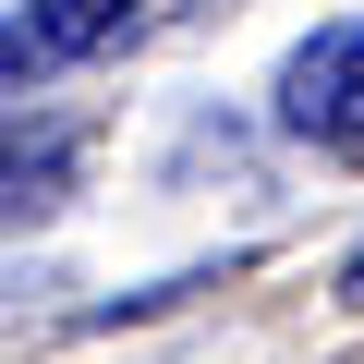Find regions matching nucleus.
<instances>
[{
    "label": "nucleus",
    "mask_w": 364,
    "mask_h": 364,
    "mask_svg": "<svg viewBox=\"0 0 364 364\" xmlns=\"http://www.w3.org/2000/svg\"><path fill=\"white\" fill-rule=\"evenodd\" d=\"M279 134L364 158V25H316V37L279 61Z\"/></svg>",
    "instance_id": "1"
},
{
    "label": "nucleus",
    "mask_w": 364,
    "mask_h": 364,
    "mask_svg": "<svg viewBox=\"0 0 364 364\" xmlns=\"http://www.w3.org/2000/svg\"><path fill=\"white\" fill-rule=\"evenodd\" d=\"M122 13H134V0H25L13 25H25V49H37V61L61 73V61H85V49H97V37L122 25Z\"/></svg>",
    "instance_id": "3"
},
{
    "label": "nucleus",
    "mask_w": 364,
    "mask_h": 364,
    "mask_svg": "<svg viewBox=\"0 0 364 364\" xmlns=\"http://www.w3.org/2000/svg\"><path fill=\"white\" fill-rule=\"evenodd\" d=\"M73 158H85L73 109H13V122H0V231L61 207V195H73Z\"/></svg>",
    "instance_id": "2"
},
{
    "label": "nucleus",
    "mask_w": 364,
    "mask_h": 364,
    "mask_svg": "<svg viewBox=\"0 0 364 364\" xmlns=\"http://www.w3.org/2000/svg\"><path fill=\"white\" fill-rule=\"evenodd\" d=\"M340 304H364V243H352V255H340Z\"/></svg>",
    "instance_id": "4"
}]
</instances>
